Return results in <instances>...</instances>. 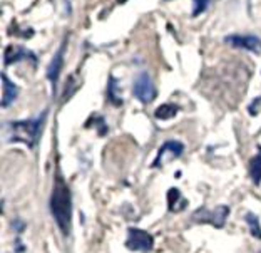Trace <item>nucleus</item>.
<instances>
[{
  "label": "nucleus",
  "instance_id": "1",
  "mask_svg": "<svg viewBox=\"0 0 261 253\" xmlns=\"http://www.w3.org/2000/svg\"><path fill=\"white\" fill-rule=\"evenodd\" d=\"M50 211L62 235H69L70 218H72V201H70V190L61 173L56 174L54 190L50 195Z\"/></svg>",
  "mask_w": 261,
  "mask_h": 253
},
{
  "label": "nucleus",
  "instance_id": "2",
  "mask_svg": "<svg viewBox=\"0 0 261 253\" xmlns=\"http://www.w3.org/2000/svg\"><path fill=\"white\" fill-rule=\"evenodd\" d=\"M47 113H42L37 119H29V121H12L9 124H5V134H7V141L10 143H23L29 148H34L37 143L40 128L44 124Z\"/></svg>",
  "mask_w": 261,
  "mask_h": 253
},
{
  "label": "nucleus",
  "instance_id": "3",
  "mask_svg": "<svg viewBox=\"0 0 261 253\" xmlns=\"http://www.w3.org/2000/svg\"><path fill=\"white\" fill-rule=\"evenodd\" d=\"M229 215L228 207H216L215 210H207V208H199L193 213V221L196 223H207L213 225L215 228H223L224 221H226Z\"/></svg>",
  "mask_w": 261,
  "mask_h": 253
},
{
  "label": "nucleus",
  "instance_id": "4",
  "mask_svg": "<svg viewBox=\"0 0 261 253\" xmlns=\"http://www.w3.org/2000/svg\"><path fill=\"white\" fill-rule=\"evenodd\" d=\"M133 91H134V96L144 104L152 103L154 99H156V87H154V82L147 72H141L138 78H136Z\"/></svg>",
  "mask_w": 261,
  "mask_h": 253
},
{
  "label": "nucleus",
  "instance_id": "5",
  "mask_svg": "<svg viewBox=\"0 0 261 253\" xmlns=\"http://www.w3.org/2000/svg\"><path fill=\"white\" fill-rule=\"evenodd\" d=\"M126 245L129 250L134 251H149L152 250L154 238L151 233L141 230V228H129Z\"/></svg>",
  "mask_w": 261,
  "mask_h": 253
},
{
  "label": "nucleus",
  "instance_id": "6",
  "mask_svg": "<svg viewBox=\"0 0 261 253\" xmlns=\"http://www.w3.org/2000/svg\"><path fill=\"white\" fill-rule=\"evenodd\" d=\"M185 151V146L179 141H168V143L163 144V148L159 149V155L156 158V163L154 166H163V164L173 161L174 158H179Z\"/></svg>",
  "mask_w": 261,
  "mask_h": 253
},
{
  "label": "nucleus",
  "instance_id": "7",
  "mask_svg": "<svg viewBox=\"0 0 261 253\" xmlns=\"http://www.w3.org/2000/svg\"><path fill=\"white\" fill-rule=\"evenodd\" d=\"M226 42L234 47H240V49L254 52V54L261 52V40L254 35H229V37H226Z\"/></svg>",
  "mask_w": 261,
  "mask_h": 253
},
{
  "label": "nucleus",
  "instance_id": "8",
  "mask_svg": "<svg viewBox=\"0 0 261 253\" xmlns=\"http://www.w3.org/2000/svg\"><path fill=\"white\" fill-rule=\"evenodd\" d=\"M64 49H65V42L61 45V49L56 52L54 59H52L50 66H49V70H47V75H49V81L52 84V91L56 92L57 89V81H59V74H61L62 70V64H64Z\"/></svg>",
  "mask_w": 261,
  "mask_h": 253
},
{
  "label": "nucleus",
  "instance_id": "9",
  "mask_svg": "<svg viewBox=\"0 0 261 253\" xmlns=\"http://www.w3.org/2000/svg\"><path fill=\"white\" fill-rule=\"evenodd\" d=\"M2 87H4L2 108H7L9 104H12L17 99V94H19V87H17L14 82H10V79L5 74H2Z\"/></svg>",
  "mask_w": 261,
  "mask_h": 253
},
{
  "label": "nucleus",
  "instance_id": "10",
  "mask_svg": "<svg viewBox=\"0 0 261 253\" xmlns=\"http://www.w3.org/2000/svg\"><path fill=\"white\" fill-rule=\"evenodd\" d=\"M188 207V201L185 198H182L181 191L177 190V188H171L168 191V208L169 211H173V213H179Z\"/></svg>",
  "mask_w": 261,
  "mask_h": 253
},
{
  "label": "nucleus",
  "instance_id": "11",
  "mask_svg": "<svg viewBox=\"0 0 261 253\" xmlns=\"http://www.w3.org/2000/svg\"><path fill=\"white\" fill-rule=\"evenodd\" d=\"M250 174H251V180L254 185L261 183V146H258V155L251 160Z\"/></svg>",
  "mask_w": 261,
  "mask_h": 253
},
{
  "label": "nucleus",
  "instance_id": "12",
  "mask_svg": "<svg viewBox=\"0 0 261 253\" xmlns=\"http://www.w3.org/2000/svg\"><path fill=\"white\" fill-rule=\"evenodd\" d=\"M177 113V106H171V104H164L161 106L159 109H156V117L158 119H171V117H174Z\"/></svg>",
  "mask_w": 261,
  "mask_h": 253
},
{
  "label": "nucleus",
  "instance_id": "13",
  "mask_svg": "<svg viewBox=\"0 0 261 253\" xmlns=\"http://www.w3.org/2000/svg\"><path fill=\"white\" fill-rule=\"evenodd\" d=\"M246 221H248V225H250V232L253 237H256L261 240V228H259V220H258V216H254L253 213H248L246 215Z\"/></svg>",
  "mask_w": 261,
  "mask_h": 253
},
{
  "label": "nucleus",
  "instance_id": "14",
  "mask_svg": "<svg viewBox=\"0 0 261 253\" xmlns=\"http://www.w3.org/2000/svg\"><path fill=\"white\" fill-rule=\"evenodd\" d=\"M207 2H210V0H194L193 15H199L201 12H204V9L207 7Z\"/></svg>",
  "mask_w": 261,
  "mask_h": 253
}]
</instances>
